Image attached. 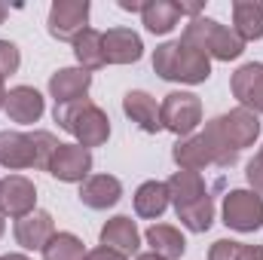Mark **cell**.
<instances>
[{
	"instance_id": "cell-1",
	"label": "cell",
	"mask_w": 263,
	"mask_h": 260,
	"mask_svg": "<svg viewBox=\"0 0 263 260\" xmlns=\"http://www.w3.org/2000/svg\"><path fill=\"white\" fill-rule=\"evenodd\" d=\"M181 43L217 62H233L245 52V40L233 31V25H220L217 18H208V15H196L184 25Z\"/></svg>"
},
{
	"instance_id": "cell-2",
	"label": "cell",
	"mask_w": 263,
	"mask_h": 260,
	"mask_svg": "<svg viewBox=\"0 0 263 260\" xmlns=\"http://www.w3.org/2000/svg\"><path fill=\"white\" fill-rule=\"evenodd\" d=\"M153 70L168 80V83H187V86H199L211 77V59L202 55L196 49H190L181 40H168L162 46H156L153 52Z\"/></svg>"
},
{
	"instance_id": "cell-3",
	"label": "cell",
	"mask_w": 263,
	"mask_h": 260,
	"mask_svg": "<svg viewBox=\"0 0 263 260\" xmlns=\"http://www.w3.org/2000/svg\"><path fill=\"white\" fill-rule=\"evenodd\" d=\"M52 117H55L59 129L70 132L77 138V144L86 147V150L89 147H101L110 138V120H107V114L95 101H89V98L70 101V104H59Z\"/></svg>"
},
{
	"instance_id": "cell-4",
	"label": "cell",
	"mask_w": 263,
	"mask_h": 260,
	"mask_svg": "<svg viewBox=\"0 0 263 260\" xmlns=\"http://www.w3.org/2000/svg\"><path fill=\"white\" fill-rule=\"evenodd\" d=\"M159 120L162 129L178 135V138H190L202 126V101L193 92H168L159 104Z\"/></svg>"
},
{
	"instance_id": "cell-5",
	"label": "cell",
	"mask_w": 263,
	"mask_h": 260,
	"mask_svg": "<svg viewBox=\"0 0 263 260\" xmlns=\"http://www.w3.org/2000/svg\"><path fill=\"white\" fill-rule=\"evenodd\" d=\"M223 224L236 233H257L263 227V196L254 190H230L223 196Z\"/></svg>"
},
{
	"instance_id": "cell-6",
	"label": "cell",
	"mask_w": 263,
	"mask_h": 260,
	"mask_svg": "<svg viewBox=\"0 0 263 260\" xmlns=\"http://www.w3.org/2000/svg\"><path fill=\"white\" fill-rule=\"evenodd\" d=\"M89 9H92L89 0H55L46 18L49 34L62 43H73L89 28Z\"/></svg>"
},
{
	"instance_id": "cell-7",
	"label": "cell",
	"mask_w": 263,
	"mask_h": 260,
	"mask_svg": "<svg viewBox=\"0 0 263 260\" xmlns=\"http://www.w3.org/2000/svg\"><path fill=\"white\" fill-rule=\"evenodd\" d=\"M49 175L62 184H83L92 175V150L73 144H59L49 162Z\"/></svg>"
},
{
	"instance_id": "cell-8",
	"label": "cell",
	"mask_w": 263,
	"mask_h": 260,
	"mask_svg": "<svg viewBox=\"0 0 263 260\" xmlns=\"http://www.w3.org/2000/svg\"><path fill=\"white\" fill-rule=\"evenodd\" d=\"M0 211L12 220L37 211V187L25 175H6L0 181Z\"/></svg>"
},
{
	"instance_id": "cell-9",
	"label": "cell",
	"mask_w": 263,
	"mask_h": 260,
	"mask_svg": "<svg viewBox=\"0 0 263 260\" xmlns=\"http://www.w3.org/2000/svg\"><path fill=\"white\" fill-rule=\"evenodd\" d=\"M230 89H233V98L239 101V107L263 117V65L260 62H248V65L239 67L233 73V80H230Z\"/></svg>"
},
{
	"instance_id": "cell-10",
	"label": "cell",
	"mask_w": 263,
	"mask_h": 260,
	"mask_svg": "<svg viewBox=\"0 0 263 260\" xmlns=\"http://www.w3.org/2000/svg\"><path fill=\"white\" fill-rule=\"evenodd\" d=\"M217 120V126L223 132V138L233 144V150H245V147H251L257 138H260V117L257 114H251V110H245V107H233L230 114H220V117H214Z\"/></svg>"
},
{
	"instance_id": "cell-11",
	"label": "cell",
	"mask_w": 263,
	"mask_h": 260,
	"mask_svg": "<svg viewBox=\"0 0 263 260\" xmlns=\"http://www.w3.org/2000/svg\"><path fill=\"white\" fill-rule=\"evenodd\" d=\"M104 46V62L107 65H135L144 55V40L132 28H110L101 34Z\"/></svg>"
},
{
	"instance_id": "cell-12",
	"label": "cell",
	"mask_w": 263,
	"mask_h": 260,
	"mask_svg": "<svg viewBox=\"0 0 263 260\" xmlns=\"http://www.w3.org/2000/svg\"><path fill=\"white\" fill-rule=\"evenodd\" d=\"M12 233H15V242H18L25 251H43L46 242L55 236V220H52L49 211H40V208H37V211L18 217L15 227H12Z\"/></svg>"
},
{
	"instance_id": "cell-13",
	"label": "cell",
	"mask_w": 263,
	"mask_h": 260,
	"mask_svg": "<svg viewBox=\"0 0 263 260\" xmlns=\"http://www.w3.org/2000/svg\"><path fill=\"white\" fill-rule=\"evenodd\" d=\"M3 110H6V117H9L12 123H18V126H34V123H40V117H43V110H46V101H43V95H40L34 86H15V89L6 92Z\"/></svg>"
},
{
	"instance_id": "cell-14",
	"label": "cell",
	"mask_w": 263,
	"mask_h": 260,
	"mask_svg": "<svg viewBox=\"0 0 263 260\" xmlns=\"http://www.w3.org/2000/svg\"><path fill=\"white\" fill-rule=\"evenodd\" d=\"M123 199V184L114 175H89L80 184V202L92 211H107Z\"/></svg>"
},
{
	"instance_id": "cell-15",
	"label": "cell",
	"mask_w": 263,
	"mask_h": 260,
	"mask_svg": "<svg viewBox=\"0 0 263 260\" xmlns=\"http://www.w3.org/2000/svg\"><path fill=\"white\" fill-rule=\"evenodd\" d=\"M89 86H92V73L83 67H62L49 77V95L55 98V107L70 104V101H83Z\"/></svg>"
},
{
	"instance_id": "cell-16",
	"label": "cell",
	"mask_w": 263,
	"mask_h": 260,
	"mask_svg": "<svg viewBox=\"0 0 263 260\" xmlns=\"http://www.w3.org/2000/svg\"><path fill=\"white\" fill-rule=\"evenodd\" d=\"M98 239H101L104 248H114L123 257L138 254V248H141V233H138V227H135V220H132L129 214H114L101 227V236Z\"/></svg>"
},
{
	"instance_id": "cell-17",
	"label": "cell",
	"mask_w": 263,
	"mask_h": 260,
	"mask_svg": "<svg viewBox=\"0 0 263 260\" xmlns=\"http://www.w3.org/2000/svg\"><path fill=\"white\" fill-rule=\"evenodd\" d=\"M123 114H126L141 132H147V135H156V132L162 129L159 104H156V98H153L150 92H144V89H132V92L123 95Z\"/></svg>"
},
{
	"instance_id": "cell-18",
	"label": "cell",
	"mask_w": 263,
	"mask_h": 260,
	"mask_svg": "<svg viewBox=\"0 0 263 260\" xmlns=\"http://www.w3.org/2000/svg\"><path fill=\"white\" fill-rule=\"evenodd\" d=\"M172 159H175V165L184 169V172H202L205 165H214L211 144H208V138H205L202 132L190 135V138H181V141L172 147Z\"/></svg>"
},
{
	"instance_id": "cell-19",
	"label": "cell",
	"mask_w": 263,
	"mask_h": 260,
	"mask_svg": "<svg viewBox=\"0 0 263 260\" xmlns=\"http://www.w3.org/2000/svg\"><path fill=\"white\" fill-rule=\"evenodd\" d=\"M0 165L9 172L34 169V144L25 132H0Z\"/></svg>"
},
{
	"instance_id": "cell-20",
	"label": "cell",
	"mask_w": 263,
	"mask_h": 260,
	"mask_svg": "<svg viewBox=\"0 0 263 260\" xmlns=\"http://www.w3.org/2000/svg\"><path fill=\"white\" fill-rule=\"evenodd\" d=\"M144 239H147L150 251L159 254L162 260H181L187 254V239H184V233H181L178 227H172V224H153V227L144 233Z\"/></svg>"
},
{
	"instance_id": "cell-21",
	"label": "cell",
	"mask_w": 263,
	"mask_h": 260,
	"mask_svg": "<svg viewBox=\"0 0 263 260\" xmlns=\"http://www.w3.org/2000/svg\"><path fill=\"white\" fill-rule=\"evenodd\" d=\"M168 187L165 181H144L138 190H135V214L144 217V220H156L165 214L168 208Z\"/></svg>"
},
{
	"instance_id": "cell-22",
	"label": "cell",
	"mask_w": 263,
	"mask_h": 260,
	"mask_svg": "<svg viewBox=\"0 0 263 260\" xmlns=\"http://www.w3.org/2000/svg\"><path fill=\"white\" fill-rule=\"evenodd\" d=\"M233 31H236L245 43L263 40V3L236 0V3H233Z\"/></svg>"
},
{
	"instance_id": "cell-23",
	"label": "cell",
	"mask_w": 263,
	"mask_h": 260,
	"mask_svg": "<svg viewBox=\"0 0 263 260\" xmlns=\"http://www.w3.org/2000/svg\"><path fill=\"white\" fill-rule=\"evenodd\" d=\"M165 187H168V199H172L175 208L190 205V202H196L202 196H208L202 175H199V172H184V169H178V172L165 181Z\"/></svg>"
},
{
	"instance_id": "cell-24",
	"label": "cell",
	"mask_w": 263,
	"mask_h": 260,
	"mask_svg": "<svg viewBox=\"0 0 263 260\" xmlns=\"http://www.w3.org/2000/svg\"><path fill=\"white\" fill-rule=\"evenodd\" d=\"M141 22L150 34H168L181 22L178 3L175 0H147L144 9H141Z\"/></svg>"
},
{
	"instance_id": "cell-25",
	"label": "cell",
	"mask_w": 263,
	"mask_h": 260,
	"mask_svg": "<svg viewBox=\"0 0 263 260\" xmlns=\"http://www.w3.org/2000/svg\"><path fill=\"white\" fill-rule=\"evenodd\" d=\"M73 55H77V62L83 70H98V67H104V46H101V31H95V28H86L77 40H73Z\"/></svg>"
},
{
	"instance_id": "cell-26",
	"label": "cell",
	"mask_w": 263,
	"mask_h": 260,
	"mask_svg": "<svg viewBox=\"0 0 263 260\" xmlns=\"http://www.w3.org/2000/svg\"><path fill=\"white\" fill-rule=\"evenodd\" d=\"M175 214H178V220H181L190 233H205V230H211V224H214V202H211V196H202V199L190 202V205L175 208Z\"/></svg>"
},
{
	"instance_id": "cell-27",
	"label": "cell",
	"mask_w": 263,
	"mask_h": 260,
	"mask_svg": "<svg viewBox=\"0 0 263 260\" xmlns=\"http://www.w3.org/2000/svg\"><path fill=\"white\" fill-rule=\"evenodd\" d=\"M86 254L83 239L73 233H55L43 248V260H86Z\"/></svg>"
},
{
	"instance_id": "cell-28",
	"label": "cell",
	"mask_w": 263,
	"mask_h": 260,
	"mask_svg": "<svg viewBox=\"0 0 263 260\" xmlns=\"http://www.w3.org/2000/svg\"><path fill=\"white\" fill-rule=\"evenodd\" d=\"M202 135H205L208 144H211L214 165H220V169H233V165L239 162V150H233V144L223 138V132H220V126H217V120H208L205 129H202Z\"/></svg>"
},
{
	"instance_id": "cell-29",
	"label": "cell",
	"mask_w": 263,
	"mask_h": 260,
	"mask_svg": "<svg viewBox=\"0 0 263 260\" xmlns=\"http://www.w3.org/2000/svg\"><path fill=\"white\" fill-rule=\"evenodd\" d=\"M208 260H263V245H245L233 239H217L208 248Z\"/></svg>"
},
{
	"instance_id": "cell-30",
	"label": "cell",
	"mask_w": 263,
	"mask_h": 260,
	"mask_svg": "<svg viewBox=\"0 0 263 260\" xmlns=\"http://www.w3.org/2000/svg\"><path fill=\"white\" fill-rule=\"evenodd\" d=\"M31 144H34V169L40 172H49V162H52V153L59 150V141L52 132H31Z\"/></svg>"
},
{
	"instance_id": "cell-31",
	"label": "cell",
	"mask_w": 263,
	"mask_h": 260,
	"mask_svg": "<svg viewBox=\"0 0 263 260\" xmlns=\"http://www.w3.org/2000/svg\"><path fill=\"white\" fill-rule=\"evenodd\" d=\"M22 65V52L12 40H0V80H6L9 73H15Z\"/></svg>"
},
{
	"instance_id": "cell-32",
	"label": "cell",
	"mask_w": 263,
	"mask_h": 260,
	"mask_svg": "<svg viewBox=\"0 0 263 260\" xmlns=\"http://www.w3.org/2000/svg\"><path fill=\"white\" fill-rule=\"evenodd\" d=\"M245 178H248V187L257 196H263V162L254 156L248 165H245Z\"/></svg>"
},
{
	"instance_id": "cell-33",
	"label": "cell",
	"mask_w": 263,
	"mask_h": 260,
	"mask_svg": "<svg viewBox=\"0 0 263 260\" xmlns=\"http://www.w3.org/2000/svg\"><path fill=\"white\" fill-rule=\"evenodd\" d=\"M86 260H129V257H123V254H120V251H114V248L98 245L95 251H89V254H86Z\"/></svg>"
},
{
	"instance_id": "cell-34",
	"label": "cell",
	"mask_w": 263,
	"mask_h": 260,
	"mask_svg": "<svg viewBox=\"0 0 263 260\" xmlns=\"http://www.w3.org/2000/svg\"><path fill=\"white\" fill-rule=\"evenodd\" d=\"M120 9H126V12H141L144 3H141V0H120Z\"/></svg>"
},
{
	"instance_id": "cell-35",
	"label": "cell",
	"mask_w": 263,
	"mask_h": 260,
	"mask_svg": "<svg viewBox=\"0 0 263 260\" xmlns=\"http://www.w3.org/2000/svg\"><path fill=\"white\" fill-rule=\"evenodd\" d=\"M135 260H162L159 254H153V251H144V254H138Z\"/></svg>"
},
{
	"instance_id": "cell-36",
	"label": "cell",
	"mask_w": 263,
	"mask_h": 260,
	"mask_svg": "<svg viewBox=\"0 0 263 260\" xmlns=\"http://www.w3.org/2000/svg\"><path fill=\"white\" fill-rule=\"evenodd\" d=\"M0 260H31L28 254H3Z\"/></svg>"
},
{
	"instance_id": "cell-37",
	"label": "cell",
	"mask_w": 263,
	"mask_h": 260,
	"mask_svg": "<svg viewBox=\"0 0 263 260\" xmlns=\"http://www.w3.org/2000/svg\"><path fill=\"white\" fill-rule=\"evenodd\" d=\"M3 104H6V86H3V80H0V110H3Z\"/></svg>"
},
{
	"instance_id": "cell-38",
	"label": "cell",
	"mask_w": 263,
	"mask_h": 260,
	"mask_svg": "<svg viewBox=\"0 0 263 260\" xmlns=\"http://www.w3.org/2000/svg\"><path fill=\"white\" fill-rule=\"evenodd\" d=\"M3 217H6V214L0 211V236H3V230H6V220H3Z\"/></svg>"
},
{
	"instance_id": "cell-39",
	"label": "cell",
	"mask_w": 263,
	"mask_h": 260,
	"mask_svg": "<svg viewBox=\"0 0 263 260\" xmlns=\"http://www.w3.org/2000/svg\"><path fill=\"white\" fill-rule=\"evenodd\" d=\"M3 18H6V6L0 3V25H3Z\"/></svg>"
},
{
	"instance_id": "cell-40",
	"label": "cell",
	"mask_w": 263,
	"mask_h": 260,
	"mask_svg": "<svg viewBox=\"0 0 263 260\" xmlns=\"http://www.w3.org/2000/svg\"><path fill=\"white\" fill-rule=\"evenodd\" d=\"M257 159H260V162H263V147H260V153H257Z\"/></svg>"
}]
</instances>
